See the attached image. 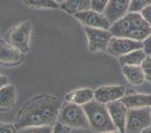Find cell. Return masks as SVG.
<instances>
[{"mask_svg":"<svg viewBox=\"0 0 151 133\" xmlns=\"http://www.w3.org/2000/svg\"><path fill=\"white\" fill-rule=\"evenodd\" d=\"M61 101L53 95L40 94L23 103L15 120L17 130L30 127L52 126L57 120Z\"/></svg>","mask_w":151,"mask_h":133,"instance_id":"cell-1","label":"cell"},{"mask_svg":"<svg viewBox=\"0 0 151 133\" xmlns=\"http://www.w3.org/2000/svg\"><path fill=\"white\" fill-rule=\"evenodd\" d=\"M90 126L98 132H113L118 131L111 119L105 104L93 99L83 106Z\"/></svg>","mask_w":151,"mask_h":133,"instance_id":"cell-2","label":"cell"},{"mask_svg":"<svg viewBox=\"0 0 151 133\" xmlns=\"http://www.w3.org/2000/svg\"><path fill=\"white\" fill-rule=\"evenodd\" d=\"M57 120L70 128L89 129L90 127L83 107L70 101H66L61 105Z\"/></svg>","mask_w":151,"mask_h":133,"instance_id":"cell-3","label":"cell"},{"mask_svg":"<svg viewBox=\"0 0 151 133\" xmlns=\"http://www.w3.org/2000/svg\"><path fill=\"white\" fill-rule=\"evenodd\" d=\"M150 26L145 21L138 12H129L117 21L112 23L109 31L115 37L124 38L131 30L138 28H145Z\"/></svg>","mask_w":151,"mask_h":133,"instance_id":"cell-4","label":"cell"},{"mask_svg":"<svg viewBox=\"0 0 151 133\" xmlns=\"http://www.w3.org/2000/svg\"><path fill=\"white\" fill-rule=\"evenodd\" d=\"M31 23L24 21L11 29L5 35V41L14 48L25 54L29 50V39L32 32Z\"/></svg>","mask_w":151,"mask_h":133,"instance_id":"cell-5","label":"cell"},{"mask_svg":"<svg viewBox=\"0 0 151 133\" xmlns=\"http://www.w3.org/2000/svg\"><path fill=\"white\" fill-rule=\"evenodd\" d=\"M151 124L150 107L129 109L127 113L126 132H142Z\"/></svg>","mask_w":151,"mask_h":133,"instance_id":"cell-6","label":"cell"},{"mask_svg":"<svg viewBox=\"0 0 151 133\" xmlns=\"http://www.w3.org/2000/svg\"><path fill=\"white\" fill-rule=\"evenodd\" d=\"M90 51H106L108 45L113 35L109 29L84 27Z\"/></svg>","mask_w":151,"mask_h":133,"instance_id":"cell-7","label":"cell"},{"mask_svg":"<svg viewBox=\"0 0 151 133\" xmlns=\"http://www.w3.org/2000/svg\"><path fill=\"white\" fill-rule=\"evenodd\" d=\"M143 49V42L127 38L112 37L106 51L114 57H121L135 50Z\"/></svg>","mask_w":151,"mask_h":133,"instance_id":"cell-8","label":"cell"},{"mask_svg":"<svg viewBox=\"0 0 151 133\" xmlns=\"http://www.w3.org/2000/svg\"><path fill=\"white\" fill-rule=\"evenodd\" d=\"M75 17L81 22L85 27L109 29L111 25L102 13H99L92 9L78 12L75 14Z\"/></svg>","mask_w":151,"mask_h":133,"instance_id":"cell-9","label":"cell"},{"mask_svg":"<svg viewBox=\"0 0 151 133\" xmlns=\"http://www.w3.org/2000/svg\"><path fill=\"white\" fill-rule=\"evenodd\" d=\"M25 60V54L22 53L5 40H0V65L15 66Z\"/></svg>","mask_w":151,"mask_h":133,"instance_id":"cell-10","label":"cell"},{"mask_svg":"<svg viewBox=\"0 0 151 133\" xmlns=\"http://www.w3.org/2000/svg\"><path fill=\"white\" fill-rule=\"evenodd\" d=\"M111 119L116 126V129L120 132H126V119L128 108L120 99L111 101L106 105Z\"/></svg>","mask_w":151,"mask_h":133,"instance_id":"cell-11","label":"cell"},{"mask_svg":"<svg viewBox=\"0 0 151 133\" xmlns=\"http://www.w3.org/2000/svg\"><path fill=\"white\" fill-rule=\"evenodd\" d=\"M126 88L123 86H104L94 91V98L107 105L111 101L121 99L125 95Z\"/></svg>","mask_w":151,"mask_h":133,"instance_id":"cell-12","label":"cell"},{"mask_svg":"<svg viewBox=\"0 0 151 133\" xmlns=\"http://www.w3.org/2000/svg\"><path fill=\"white\" fill-rule=\"evenodd\" d=\"M131 0H109L103 14L111 23L117 21L129 12Z\"/></svg>","mask_w":151,"mask_h":133,"instance_id":"cell-13","label":"cell"},{"mask_svg":"<svg viewBox=\"0 0 151 133\" xmlns=\"http://www.w3.org/2000/svg\"><path fill=\"white\" fill-rule=\"evenodd\" d=\"M120 100L123 101V103L127 107L128 109L151 107L150 94H141V93L129 94L124 96Z\"/></svg>","mask_w":151,"mask_h":133,"instance_id":"cell-14","label":"cell"},{"mask_svg":"<svg viewBox=\"0 0 151 133\" xmlns=\"http://www.w3.org/2000/svg\"><path fill=\"white\" fill-rule=\"evenodd\" d=\"M65 98L67 101L83 105L94 98V92L90 88L79 89L68 93Z\"/></svg>","mask_w":151,"mask_h":133,"instance_id":"cell-15","label":"cell"},{"mask_svg":"<svg viewBox=\"0 0 151 133\" xmlns=\"http://www.w3.org/2000/svg\"><path fill=\"white\" fill-rule=\"evenodd\" d=\"M122 72L132 84L140 85L145 82V76L141 65H123Z\"/></svg>","mask_w":151,"mask_h":133,"instance_id":"cell-16","label":"cell"},{"mask_svg":"<svg viewBox=\"0 0 151 133\" xmlns=\"http://www.w3.org/2000/svg\"><path fill=\"white\" fill-rule=\"evenodd\" d=\"M16 101V89L14 86L8 84L0 89V110H9Z\"/></svg>","mask_w":151,"mask_h":133,"instance_id":"cell-17","label":"cell"},{"mask_svg":"<svg viewBox=\"0 0 151 133\" xmlns=\"http://www.w3.org/2000/svg\"><path fill=\"white\" fill-rule=\"evenodd\" d=\"M90 0H65V2L60 5V8L71 14H75L78 12L90 10Z\"/></svg>","mask_w":151,"mask_h":133,"instance_id":"cell-18","label":"cell"},{"mask_svg":"<svg viewBox=\"0 0 151 133\" xmlns=\"http://www.w3.org/2000/svg\"><path fill=\"white\" fill-rule=\"evenodd\" d=\"M147 53L143 49L135 50L120 57L121 65H141L147 57Z\"/></svg>","mask_w":151,"mask_h":133,"instance_id":"cell-19","label":"cell"},{"mask_svg":"<svg viewBox=\"0 0 151 133\" xmlns=\"http://www.w3.org/2000/svg\"><path fill=\"white\" fill-rule=\"evenodd\" d=\"M29 6L38 9H59L60 5L54 0H24Z\"/></svg>","mask_w":151,"mask_h":133,"instance_id":"cell-20","label":"cell"},{"mask_svg":"<svg viewBox=\"0 0 151 133\" xmlns=\"http://www.w3.org/2000/svg\"><path fill=\"white\" fill-rule=\"evenodd\" d=\"M151 5V0H131L129 12H139Z\"/></svg>","mask_w":151,"mask_h":133,"instance_id":"cell-21","label":"cell"},{"mask_svg":"<svg viewBox=\"0 0 151 133\" xmlns=\"http://www.w3.org/2000/svg\"><path fill=\"white\" fill-rule=\"evenodd\" d=\"M145 79L151 83V55H147L141 65Z\"/></svg>","mask_w":151,"mask_h":133,"instance_id":"cell-22","label":"cell"},{"mask_svg":"<svg viewBox=\"0 0 151 133\" xmlns=\"http://www.w3.org/2000/svg\"><path fill=\"white\" fill-rule=\"evenodd\" d=\"M90 1H91L90 9L99 13H103L109 2V0H90Z\"/></svg>","mask_w":151,"mask_h":133,"instance_id":"cell-23","label":"cell"},{"mask_svg":"<svg viewBox=\"0 0 151 133\" xmlns=\"http://www.w3.org/2000/svg\"><path fill=\"white\" fill-rule=\"evenodd\" d=\"M53 127L52 126H44V127H30L20 130L23 132H52Z\"/></svg>","mask_w":151,"mask_h":133,"instance_id":"cell-24","label":"cell"},{"mask_svg":"<svg viewBox=\"0 0 151 133\" xmlns=\"http://www.w3.org/2000/svg\"><path fill=\"white\" fill-rule=\"evenodd\" d=\"M17 129L15 128L14 124L4 123L0 122V133H12L16 132Z\"/></svg>","mask_w":151,"mask_h":133,"instance_id":"cell-25","label":"cell"},{"mask_svg":"<svg viewBox=\"0 0 151 133\" xmlns=\"http://www.w3.org/2000/svg\"><path fill=\"white\" fill-rule=\"evenodd\" d=\"M71 128H70L69 127L57 120L53 127V132H69L71 131Z\"/></svg>","mask_w":151,"mask_h":133,"instance_id":"cell-26","label":"cell"},{"mask_svg":"<svg viewBox=\"0 0 151 133\" xmlns=\"http://www.w3.org/2000/svg\"><path fill=\"white\" fill-rule=\"evenodd\" d=\"M141 14L145 21L151 27V5L145 7L142 11H141Z\"/></svg>","mask_w":151,"mask_h":133,"instance_id":"cell-27","label":"cell"},{"mask_svg":"<svg viewBox=\"0 0 151 133\" xmlns=\"http://www.w3.org/2000/svg\"><path fill=\"white\" fill-rule=\"evenodd\" d=\"M143 50L147 55H151V32L145 40L143 41Z\"/></svg>","mask_w":151,"mask_h":133,"instance_id":"cell-28","label":"cell"},{"mask_svg":"<svg viewBox=\"0 0 151 133\" xmlns=\"http://www.w3.org/2000/svg\"><path fill=\"white\" fill-rule=\"evenodd\" d=\"M8 83H9L8 78L5 76H4V75H0V89L8 85Z\"/></svg>","mask_w":151,"mask_h":133,"instance_id":"cell-29","label":"cell"},{"mask_svg":"<svg viewBox=\"0 0 151 133\" xmlns=\"http://www.w3.org/2000/svg\"><path fill=\"white\" fill-rule=\"evenodd\" d=\"M142 132H146V133L151 132V124L150 125V126H148L146 129H145L143 130Z\"/></svg>","mask_w":151,"mask_h":133,"instance_id":"cell-30","label":"cell"},{"mask_svg":"<svg viewBox=\"0 0 151 133\" xmlns=\"http://www.w3.org/2000/svg\"><path fill=\"white\" fill-rule=\"evenodd\" d=\"M55 2H57V3H58L59 5H60V4H62L63 2H64L65 1V0H54Z\"/></svg>","mask_w":151,"mask_h":133,"instance_id":"cell-31","label":"cell"},{"mask_svg":"<svg viewBox=\"0 0 151 133\" xmlns=\"http://www.w3.org/2000/svg\"><path fill=\"white\" fill-rule=\"evenodd\" d=\"M150 114H151V107H150Z\"/></svg>","mask_w":151,"mask_h":133,"instance_id":"cell-32","label":"cell"},{"mask_svg":"<svg viewBox=\"0 0 151 133\" xmlns=\"http://www.w3.org/2000/svg\"><path fill=\"white\" fill-rule=\"evenodd\" d=\"M21 1H24V0H21Z\"/></svg>","mask_w":151,"mask_h":133,"instance_id":"cell-33","label":"cell"}]
</instances>
